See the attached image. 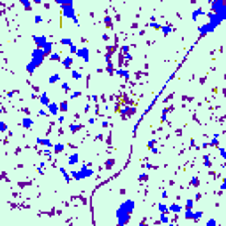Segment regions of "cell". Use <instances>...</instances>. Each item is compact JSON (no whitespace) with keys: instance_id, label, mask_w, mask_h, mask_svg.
<instances>
[{"instance_id":"obj_1","label":"cell","mask_w":226,"mask_h":226,"mask_svg":"<svg viewBox=\"0 0 226 226\" xmlns=\"http://www.w3.org/2000/svg\"><path fill=\"white\" fill-rule=\"evenodd\" d=\"M134 207H136V203H134V200H131V198H127L125 201H122L120 205H119V209H117V212H115V216H117V224H119V226H125V224L131 221V216H132V212H134Z\"/></svg>"},{"instance_id":"obj_2","label":"cell","mask_w":226,"mask_h":226,"mask_svg":"<svg viewBox=\"0 0 226 226\" xmlns=\"http://www.w3.org/2000/svg\"><path fill=\"white\" fill-rule=\"evenodd\" d=\"M44 58H46L44 51L39 50V48H35V50L32 51V60H30V64H27V71H28V73H34L37 67L44 62Z\"/></svg>"},{"instance_id":"obj_3","label":"cell","mask_w":226,"mask_h":226,"mask_svg":"<svg viewBox=\"0 0 226 226\" xmlns=\"http://www.w3.org/2000/svg\"><path fill=\"white\" fill-rule=\"evenodd\" d=\"M60 7H62V11H64V16H65V18H69V19H73L74 23L78 25V18H76V14H74L73 4H71V2H69V4H60Z\"/></svg>"},{"instance_id":"obj_4","label":"cell","mask_w":226,"mask_h":226,"mask_svg":"<svg viewBox=\"0 0 226 226\" xmlns=\"http://www.w3.org/2000/svg\"><path fill=\"white\" fill-rule=\"evenodd\" d=\"M92 175H94V171L90 170V168H85V166H83L81 170H78V171H76V170L71 171V177L76 178V180H81V178H87V177H92Z\"/></svg>"},{"instance_id":"obj_5","label":"cell","mask_w":226,"mask_h":226,"mask_svg":"<svg viewBox=\"0 0 226 226\" xmlns=\"http://www.w3.org/2000/svg\"><path fill=\"white\" fill-rule=\"evenodd\" d=\"M32 39L35 41V44H37V48H39V50H42V48H44V46H46V44H48V39L44 37V35H42V37H39V35H34Z\"/></svg>"},{"instance_id":"obj_6","label":"cell","mask_w":226,"mask_h":226,"mask_svg":"<svg viewBox=\"0 0 226 226\" xmlns=\"http://www.w3.org/2000/svg\"><path fill=\"white\" fill-rule=\"evenodd\" d=\"M78 57L83 58L85 62H88V48H80L78 50Z\"/></svg>"},{"instance_id":"obj_7","label":"cell","mask_w":226,"mask_h":226,"mask_svg":"<svg viewBox=\"0 0 226 226\" xmlns=\"http://www.w3.org/2000/svg\"><path fill=\"white\" fill-rule=\"evenodd\" d=\"M41 103H42L44 106H50V104H51V103L48 101V94H46V92H42V94H41Z\"/></svg>"},{"instance_id":"obj_8","label":"cell","mask_w":226,"mask_h":226,"mask_svg":"<svg viewBox=\"0 0 226 226\" xmlns=\"http://www.w3.org/2000/svg\"><path fill=\"white\" fill-rule=\"evenodd\" d=\"M67 161H69V164L73 166V164H76L80 161V157H78V154H73V155H69V159H67Z\"/></svg>"},{"instance_id":"obj_9","label":"cell","mask_w":226,"mask_h":226,"mask_svg":"<svg viewBox=\"0 0 226 226\" xmlns=\"http://www.w3.org/2000/svg\"><path fill=\"white\" fill-rule=\"evenodd\" d=\"M48 110H50V113H51V115H57V113H58V106H57L55 103H51V104L48 106Z\"/></svg>"},{"instance_id":"obj_10","label":"cell","mask_w":226,"mask_h":226,"mask_svg":"<svg viewBox=\"0 0 226 226\" xmlns=\"http://www.w3.org/2000/svg\"><path fill=\"white\" fill-rule=\"evenodd\" d=\"M182 210V207L178 205V203H173V205H170V212H180Z\"/></svg>"},{"instance_id":"obj_11","label":"cell","mask_w":226,"mask_h":226,"mask_svg":"<svg viewBox=\"0 0 226 226\" xmlns=\"http://www.w3.org/2000/svg\"><path fill=\"white\" fill-rule=\"evenodd\" d=\"M157 209L161 210V214H168V212H170V209H168L166 205H163V203H159V205H157Z\"/></svg>"},{"instance_id":"obj_12","label":"cell","mask_w":226,"mask_h":226,"mask_svg":"<svg viewBox=\"0 0 226 226\" xmlns=\"http://www.w3.org/2000/svg\"><path fill=\"white\" fill-rule=\"evenodd\" d=\"M21 124H23V127H30V125H32V120H30V119H23V120H21Z\"/></svg>"},{"instance_id":"obj_13","label":"cell","mask_w":226,"mask_h":226,"mask_svg":"<svg viewBox=\"0 0 226 226\" xmlns=\"http://www.w3.org/2000/svg\"><path fill=\"white\" fill-rule=\"evenodd\" d=\"M53 150H55V152H62V150H64V145H62V143H57V145H53Z\"/></svg>"},{"instance_id":"obj_14","label":"cell","mask_w":226,"mask_h":226,"mask_svg":"<svg viewBox=\"0 0 226 226\" xmlns=\"http://www.w3.org/2000/svg\"><path fill=\"white\" fill-rule=\"evenodd\" d=\"M60 80V74H53L51 78H50V83H55V81H58Z\"/></svg>"},{"instance_id":"obj_15","label":"cell","mask_w":226,"mask_h":226,"mask_svg":"<svg viewBox=\"0 0 226 226\" xmlns=\"http://www.w3.org/2000/svg\"><path fill=\"white\" fill-rule=\"evenodd\" d=\"M193 203H194L193 200H187V203H186V210H191V209H193Z\"/></svg>"},{"instance_id":"obj_16","label":"cell","mask_w":226,"mask_h":226,"mask_svg":"<svg viewBox=\"0 0 226 226\" xmlns=\"http://www.w3.org/2000/svg\"><path fill=\"white\" fill-rule=\"evenodd\" d=\"M161 223H163V224H168V216H166V214H161Z\"/></svg>"},{"instance_id":"obj_17","label":"cell","mask_w":226,"mask_h":226,"mask_svg":"<svg viewBox=\"0 0 226 226\" xmlns=\"http://www.w3.org/2000/svg\"><path fill=\"white\" fill-rule=\"evenodd\" d=\"M71 64H73V58H71V57H69V58H65V60H64V65H65V67H69V65H71Z\"/></svg>"},{"instance_id":"obj_18","label":"cell","mask_w":226,"mask_h":226,"mask_svg":"<svg viewBox=\"0 0 226 226\" xmlns=\"http://www.w3.org/2000/svg\"><path fill=\"white\" fill-rule=\"evenodd\" d=\"M39 143H42V145H46V147H51V143H50V140H46V138H44V140H39Z\"/></svg>"},{"instance_id":"obj_19","label":"cell","mask_w":226,"mask_h":226,"mask_svg":"<svg viewBox=\"0 0 226 226\" xmlns=\"http://www.w3.org/2000/svg\"><path fill=\"white\" fill-rule=\"evenodd\" d=\"M62 44H65V46H71L73 41H71V39H62Z\"/></svg>"},{"instance_id":"obj_20","label":"cell","mask_w":226,"mask_h":226,"mask_svg":"<svg viewBox=\"0 0 226 226\" xmlns=\"http://www.w3.org/2000/svg\"><path fill=\"white\" fill-rule=\"evenodd\" d=\"M50 58H51V60H60V55H58V53H51Z\"/></svg>"},{"instance_id":"obj_21","label":"cell","mask_w":226,"mask_h":226,"mask_svg":"<svg viewBox=\"0 0 226 226\" xmlns=\"http://www.w3.org/2000/svg\"><path fill=\"white\" fill-rule=\"evenodd\" d=\"M73 78H74V80H80V78H81V74H80V73H76V71H73Z\"/></svg>"},{"instance_id":"obj_22","label":"cell","mask_w":226,"mask_h":226,"mask_svg":"<svg viewBox=\"0 0 226 226\" xmlns=\"http://www.w3.org/2000/svg\"><path fill=\"white\" fill-rule=\"evenodd\" d=\"M163 32H164V34H168V32H171V27H163Z\"/></svg>"},{"instance_id":"obj_23","label":"cell","mask_w":226,"mask_h":226,"mask_svg":"<svg viewBox=\"0 0 226 226\" xmlns=\"http://www.w3.org/2000/svg\"><path fill=\"white\" fill-rule=\"evenodd\" d=\"M34 21H35V23H41V21H42V18H41V16H35V18H34Z\"/></svg>"},{"instance_id":"obj_24","label":"cell","mask_w":226,"mask_h":226,"mask_svg":"<svg viewBox=\"0 0 226 226\" xmlns=\"http://www.w3.org/2000/svg\"><path fill=\"white\" fill-rule=\"evenodd\" d=\"M223 189H226V180H223V186H221Z\"/></svg>"},{"instance_id":"obj_25","label":"cell","mask_w":226,"mask_h":226,"mask_svg":"<svg viewBox=\"0 0 226 226\" xmlns=\"http://www.w3.org/2000/svg\"><path fill=\"white\" fill-rule=\"evenodd\" d=\"M138 226H147V224H145V223H140V224H138Z\"/></svg>"},{"instance_id":"obj_26","label":"cell","mask_w":226,"mask_h":226,"mask_svg":"<svg viewBox=\"0 0 226 226\" xmlns=\"http://www.w3.org/2000/svg\"><path fill=\"white\" fill-rule=\"evenodd\" d=\"M216 226H219V224H216Z\"/></svg>"}]
</instances>
